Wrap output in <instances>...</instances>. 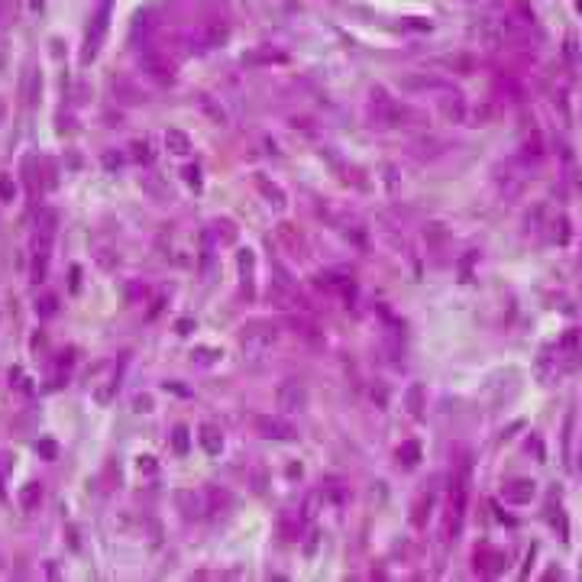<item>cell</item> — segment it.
Masks as SVG:
<instances>
[{
	"instance_id": "cell-29",
	"label": "cell",
	"mask_w": 582,
	"mask_h": 582,
	"mask_svg": "<svg viewBox=\"0 0 582 582\" xmlns=\"http://www.w3.org/2000/svg\"><path fill=\"white\" fill-rule=\"evenodd\" d=\"M430 511H434V495H421L417 502H414V508H411V524L414 527H424V524H427V518H430Z\"/></svg>"
},
{
	"instance_id": "cell-6",
	"label": "cell",
	"mask_w": 582,
	"mask_h": 582,
	"mask_svg": "<svg viewBox=\"0 0 582 582\" xmlns=\"http://www.w3.org/2000/svg\"><path fill=\"white\" fill-rule=\"evenodd\" d=\"M317 288L321 291H327L330 298H337V301H343L346 308H353L356 304V281L350 279V275H340V272H323L321 279H317Z\"/></svg>"
},
{
	"instance_id": "cell-9",
	"label": "cell",
	"mask_w": 582,
	"mask_h": 582,
	"mask_svg": "<svg viewBox=\"0 0 582 582\" xmlns=\"http://www.w3.org/2000/svg\"><path fill=\"white\" fill-rule=\"evenodd\" d=\"M140 62H142V71H146L149 78H155V81H172V78H175V62L159 49H149Z\"/></svg>"
},
{
	"instance_id": "cell-12",
	"label": "cell",
	"mask_w": 582,
	"mask_h": 582,
	"mask_svg": "<svg viewBox=\"0 0 582 582\" xmlns=\"http://www.w3.org/2000/svg\"><path fill=\"white\" fill-rule=\"evenodd\" d=\"M227 36H230V26L224 20L204 23L201 33H197V49H217V46L227 43Z\"/></svg>"
},
{
	"instance_id": "cell-25",
	"label": "cell",
	"mask_w": 582,
	"mask_h": 582,
	"mask_svg": "<svg viewBox=\"0 0 582 582\" xmlns=\"http://www.w3.org/2000/svg\"><path fill=\"white\" fill-rule=\"evenodd\" d=\"M43 482H26L20 489V508L23 511H36V508L43 505Z\"/></svg>"
},
{
	"instance_id": "cell-41",
	"label": "cell",
	"mask_w": 582,
	"mask_h": 582,
	"mask_svg": "<svg viewBox=\"0 0 582 582\" xmlns=\"http://www.w3.org/2000/svg\"><path fill=\"white\" fill-rule=\"evenodd\" d=\"M142 188H146L149 194L155 197V201H169V188H165V185H159L152 175H146V178H142Z\"/></svg>"
},
{
	"instance_id": "cell-11",
	"label": "cell",
	"mask_w": 582,
	"mask_h": 582,
	"mask_svg": "<svg viewBox=\"0 0 582 582\" xmlns=\"http://www.w3.org/2000/svg\"><path fill=\"white\" fill-rule=\"evenodd\" d=\"M285 323H288V330H291L295 337L308 340V343H321V327L308 317V311H288Z\"/></svg>"
},
{
	"instance_id": "cell-4",
	"label": "cell",
	"mask_w": 582,
	"mask_h": 582,
	"mask_svg": "<svg viewBox=\"0 0 582 582\" xmlns=\"http://www.w3.org/2000/svg\"><path fill=\"white\" fill-rule=\"evenodd\" d=\"M275 343H279V327L269 321L243 323V330H239V350H243L249 359L266 356Z\"/></svg>"
},
{
	"instance_id": "cell-20",
	"label": "cell",
	"mask_w": 582,
	"mask_h": 582,
	"mask_svg": "<svg viewBox=\"0 0 582 582\" xmlns=\"http://www.w3.org/2000/svg\"><path fill=\"white\" fill-rule=\"evenodd\" d=\"M502 566H505V554H498V550H492L489 544L476 550V569H482V573L495 576V573H502Z\"/></svg>"
},
{
	"instance_id": "cell-57",
	"label": "cell",
	"mask_w": 582,
	"mask_h": 582,
	"mask_svg": "<svg viewBox=\"0 0 582 582\" xmlns=\"http://www.w3.org/2000/svg\"><path fill=\"white\" fill-rule=\"evenodd\" d=\"M579 469H582V459H579Z\"/></svg>"
},
{
	"instance_id": "cell-30",
	"label": "cell",
	"mask_w": 582,
	"mask_h": 582,
	"mask_svg": "<svg viewBox=\"0 0 582 582\" xmlns=\"http://www.w3.org/2000/svg\"><path fill=\"white\" fill-rule=\"evenodd\" d=\"M36 230L52 233V237H56L58 233V211H52V207H39V214H36Z\"/></svg>"
},
{
	"instance_id": "cell-26",
	"label": "cell",
	"mask_w": 582,
	"mask_h": 582,
	"mask_svg": "<svg viewBox=\"0 0 582 582\" xmlns=\"http://www.w3.org/2000/svg\"><path fill=\"white\" fill-rule=\"evenodd\" d=\"M253 266H256L253 249H239V272H243V288H246V298H249V301L256 298V291H253Z\"/></svg>"
},
{
	"instance_id": "cell-7",
	"label": "cell",
	"mask_w": 582,
	"mask_h": 582,
	"mask_svg": "<svg viewBox=\"0 0 582 582\" xmlns=\"http://www.w3.org/2000/svg\"><path fill=\"white\" fill-rule=\"evenodd\" d=\"M275 407H279L281 414H301L304 407H308V388L295 379L281 382L279 392H275Z\"/></svg>"
},
{
	"instance_id": "cell-34",
	"label": "cell",
	"mask_w": 582,
	"mask_h": 582,
	"mask_svg": "<svg viewBox=\"0 0 582 582\" xmlns=\"http://www.w3.org/2000/svg\"><path fill=\"white\" fill-rule=\"evenodd\" d=\"M211 233H214V239H217L220 246H233V243H237V224H233V220H217Z\"/></svg>"
},
{
	"instance_id": "cell-23",
	"label": "cell",
	"mask_w": 582,
	"mask_h": 582,
	"mask_svg": "<svg viewBox=\"0 0 582 582\" xmlns=\"http://www.w3.org/2000/svg\"><path fill=\"white\" fill-rule=\"evenodd\" d=\"M401 88L405 91H447V81L434 75H411L401 81Z\"/></svg>"
},
{
	"instance_id": "cell-54",
	"label": "cell",
	"mask_w": 582,
	"mask_h": 582,
	"mask_svg": "<svg viewBox=\"0 0 582 582\" xmlns=\"http://www.w3.org/2000/svg\"><path fill=\"white\" fill-rule=\"evenodd\" d=\"M317 537H321V534L314 531V534H311V540H308V544H304V550H308V556H311V554H314V550H317Z\"/></svg>"
},
{
	"instance_id": "cell-48",
	"label": "cell",
	"mask_w": 582,
	"mask_h": 582,
	"mask_svg": "<svg viewBox=\"0 0 582 582\" xmlns=\"http://www.w3.org/2000/svg\"><path fill=\"white\" fill-rule=\"evenodd\" d=\"M107 253H110V249H100V253H98V262H100L104 269H113V266H117V256H107Z\"/></svg>"
},
{
	"instance_id": "cell-40",
	"label": "cell",
	"mask_w": 582,
	"mask_h": 582,
	"mask_svg": "<svg viewBox=\"0 0 582 582\" xmlns=\"http://www.w3.org/2000/svg\"><path fill=\"white\" fill-rule=\"evenodd\" d=\"M16 201V182L14 175H0V204H14Z\"/></svg>"
},
{
	"instance_id": "cell-51",
	"label": "cell",
	"mask_w": 582,
	"mask_h": 582,
	"mask_svg": "<svg viewBox=\"0 0 582 582\" xmlns=\"http://www.w3.org/2000/svg\"><path fill=\"white\" fill-rule=\"evenodd\" d=\"M4 482H7V456L0 453V489H4Z\"/></svg>"
},
{
	"instance_id": "cell-10",
	"label": "cell",
	"mask_w": 582,
	"mask_h": 582,
	"mask_svg": "<svg viewBox=\"0 0 582 582\" xmlns=\"http://www.w3.org/2000/svg\"><path fill=\"white\" fill-rule=\"evenodd\" d=\"M39 98H43V71H39V65L29 62L20 78V100L23 107H36Z\"/></svg>"
},
{
	"instance_id": "cell-49",
	"label": "cell",
	"mask_w": 582,
	"mask_h": 582,
	"mask_svg": "<svg viewBox=\"0 0 582 582\" xmlns=\"http://www.w3.org/2000/svg\"><path fill=\"white\" fill-rule=\"evenodd\" d=\"M127 298H130V301H136V298H146V285H130V288H127Z\"/></svg>"
},
{
	"instance_id": "cell-19",
	"label": "cell",
	"mask_w": 582,
	"mask_h": 582,
	"mask_svg": "<svg viewBox=\"0 0 582 582\" xmlns=\"http://www.w3.org/2000/svg\"><path fill=\"white\" fill-rule=\"evenodd\" d=\"M253 182H256V188H259V194L266 197V204H269V207H275V211H281V207H285V204H288V194H285V191H281L275 182H269L266 175H256Z\"/></svg>"
},
{
	"instance_id": "cell-44",
	"label": "cell",
	"mask_w": 582,
	"mask_h": 582,
	"mask_svg": "<svg viewBox=\"0 0 582 582\" xmlns=\"http://www.w3.org/2000/svg\"><path fill=\"white\" fill-rule=\"evenodd\" d=\"M185 182H188L191 188H201V172H197V165H188V169H185Z\"/></svg>"
},
{
	"instance_id": "cell-52",
	"label": "cell",
	"mask_w": 582,
	"mask_h": 582,
	"mask_svg": "<svg viewBox=\"0 0 582 582\" xmlns=\"http://www.w3.org/2000/svg\"><path fill=\"white\" fill-rule=\"evenodd\" d=\"M191 327H194V321H188V317L175 323V330H178V333H191Z\"/></svg>"
},
{
	"instance_id": "cell-16",
	"label": "cell",
	"mask_w": 582,
	"mask_h": 582,
	"mask_svg": "<svg viewBox=\"0 0 582 582\" xmlns=\"http://www.w3.org/2000/svg\"><path fill=\"white\" fill-rule=\"evenodd\" d=\"M194 100H197V107L204 110V117L211 120V123H217V127H227V110H224V104H220L217 98H211L207 91H201V94H194Z\"/></svg>"
},
{
	"instance_id": "cell-1",
	"label": "cell",
	"mask_w": 582,
	"mask_h": 582,
	"mask_svg": "<svg viewBox=\"0 0 582 582\" xmlns=\"http://www.w3.org/2000/svg\"><path fill=\"white\" fill-rule=\"evenodd\" d=\"M469 479H472V469H469V459H459L456 466L453 479H450V495H447V521H443V534L447 540H456L463 534V521H466V508H469Z\"/></svg>"
},
{
	"instance_id": "cell-37",
	"label": "cell",
	"mask_w": 582,
	"mask_h": 582,
	"mask_svg": "<svg viewBox=\"0 0 582 582\" xmlns=\"http://www.w3.org/2000/svg\"><path fill=\"white\" fill-rule=\"evenodd\" d=\"M495 91L505 94V100H518V98H521V88L514 85L508 75H498V78H495Z\"/></svg>"
},
{
	"instance_id": "cell-32",
	"label": "cell",
	"mask_w": 582,
	"mask_h": 582,
	"mask_svg": "<svg viewBox=\"0 0 582 582\" xmlns=\"http://www.w3.org/2000/svg\"><path fill=\"white\" fill-rule=\"evenodd\" d=\"M165 149H169L172 155H185L191 149L188 133H182V130H169V133H165Z\"/></svg>"
},
{
	"instance_id": "cell-15",
	"label": "cell",
	"mask_w": 582,
	"mask_h": 582,
	"mask_svg": "<svg viewBox=\"0 0 582 582\" xmlns=\"http://www.w3.org/2000/svg\"><path fill=\"white\" fill-rule=\"evenodd\" d=\"M301 527H304V511H281L279 521H275V531H279L281 540H298L301 537Z\"/></svg>"
},
{
	"instance_id": "cell-3",
	"label": "cell",
	"mask_w": 582,
	"mask_h": 582,
	"mask_svg": "<svg viewBox=\"0 0 582 582\" xmlns=\"http://www.w3.org/2000/svg\"><path fill=\"white\" fill-rule=\"evenodd\" d=\"M110 16H113V0H98L94 14L88 16V26H85V39H81V65H91L94 58L100 56V46L107 39V29H110Z\"/></svg>"
},
{
	"instance_id": "cell-31",
	"label": "cell",
	"mask_w": 582,
	"mask_h": 582,
	"mask_svg": "<svg viewBox=\"0 0 582 582\" xmlns=\"http://www.w3.org/2000/svg\"><path fill=\"white\" fill-rule=\"evenodd\" d=\"M405 407H407V414L411 417H421V411H424V385H417L414 382L411 388L405 392Z\"/></svg>"
},
{
	"instance_id": "cell-2",
	"label": "cell",
	"mask_w": 582,
	"mask_h": 582,
	"mask_svg": "<svg viewBox=\"0 0 582 582\" xmlns=\"http://www.w3.org/2000/svg\"><path fill=\"white\" fill-rule=\"evenodd\" d=\"M372 120L379 127H424L427 113L401 104V100H392L385 91H372Z\"/></svg>"
},
{
	"instance_id": "cell-17",
	"label": "cell",
	"mask_w": 582,
	"mask_h": 582,
	"mask_svg": "<svg viewBox=\"0 0 582 582\" xmlns=\"http://www.w3.org/2000/svg\"><path fill=\"white\" fill-rule=\"evenodd\" d=\"M246 65H285L288 56L281 49H272V46H256L253 52H246L243 56Z\"/></svg>"
},
{
	"instance_id": "cell-45",
	"label": "cell",
	"mask_w": 582,
	"mask_h": 582,
	"mask_svg": "<svg viewBox=\"0 0 582 582\" xmlns=\"http://www.w3.org/2000/svg\"><path fill=\"white\" fill-rule=\"evenodd\" d=\"M133 407H136V411H142V414H149V411H152V398H149V395H136Z\"/></svg>"
},
{
	"instance_id": "cell-33",
	"label": "cell",
	"mask_w": 582,
	"mask_h": 582,
	"mask_svg": "<svg viewBox=\"0 0 582 582\" xmlns=\"http://www.w3.org/2000/svg\"><path fill=\"white\" fill-rule=\"evenodd\" d=\"M117 388H120V375H113V379H104V385L94 388V401H98L100 407H107L113 398H117Z\"/></svg>"
},
{
	"instance_id": "cell-24",
	"label": "cell",
	"mask_w": 582,
	"mask_h": 582,
	"mask_svg": "<svg viewBox=\"0 0 582 582\" xmlns=\"http://www.w3.org/2000/svg\"><path fill=\"white\" fill-rule=\"evenodd\" d=\"M492 117H495V104H479V107H469V110H463L459 123H466V127H485Z\"/></svg>"
},
{
	"instance_id": "cell-56",
	"label": "cell",
	"mask_w": 582,
	"mask_h": 582,
	"mask_svg": "<svg viewBox=\"0 0 582 582\" xmlns=\"http://www.w3.org/2000/svg\"><path fill=\"white\" fill-rule=\"evenodd\" d=\"M39 4H43V0H33V7H39Z\"/></svg>"
},
{
	"instance_id": "cell-47",
	"label": "cell",
	"mask_w": 582,
	"mask_h": 582,
	"mask_svg": "<svg viewBox=\"0 0 582 582\" xmlns=\"http://www.w3.org/2000/svg\"><path fill=\"white\" fill-rule=\"evenodd\" d=\"M104 165L107 169H120V165H123V155L120 152H104Z\"/></svg>"
},
{
	"instance_id": "cell-18",
	"label": "cell",
	"mask_w": 582,
	"mask_h": 582,
	"mask_svg": "<svg viewBox=\"0 0 582 582\" xmlns=\"http://www.w3.org/2000/svg\"><path fill=\"white\" fill-rule=\"evenodd\" d=\"M197 440H201V447L207 456L224 453V434H220V427H214V424H201V427H197Z\"/></svg>"
},
{
	"instance_id": "cell-13",
	"label": "cell",
	"mask_w": 582,
	"mask_h": 582,
	"mask_svg": "<svg viewBox=\"0 0 582 582\" xmlns=\"http://www.w3.org/2000/svg\"><path fill=\"white\" fill-rule=\"evenodd\" d=\"M534 495H537V482H531V479H514V482L502 485V498L511 505H527Z\"/></svg>"
},
{
	"instance_id": "cell-43",
	"label": "cell",
	"mask_w": 582,
	"mask_h": 582,
	"mask_svg": "<svg viewBox=\"0 0 582 582\" xmlns=\"http://www.w3.org/2000/svg\"><path fill=\"white\" fill-rule=\"evenodd\" d=\"M16 20V4L14 0H0V29Z\"/></svg>"
},
{
	"instance_id": "cell-36",
	"label": "cell",
	"mask_w": 582,
	"mask_h": 582,
	"mask_svg": "<svg viewBox=\"0 0 582 582\" xmlns=\"http://www.w3.org/2000/svg\"><path fill=\"white\" fill-rule=\"evenodd\" d=\"M130 159L133 162H152V146H149V140H133L130 142Z\"/></svg>"
},
{
	"instance_id": "cell-27",
	"label": "cell",
	"mask_w": 582,
	"mask_h": 582,
	"mask_svg": "<svg viewBox=\"0 0 582 582\" xmlns=\"http://www.w3.org/2000/svg\"><path fill=\"white\" fill-rule=\"evenodd\" d=\"M544 152H547V142H544V136L534 130L531 136L524 140V146H521V162H537L544 159Z\"/></svg>"
},
{
	"instance_id": "cell-22",
	"label": "cell",
	"mask_w": 582,
	"mask_h": 582,
	"mask_svg": "<svg viewBox=\"0 0 582 582\" xmlns=\"http://www.w3.org/2000/svg\"><path fill=\"white\" fill-rule=\"evenodd\" d=\"M178 505L188 518H204L207 514V502H204V492H178Z\"/></svg>"
},
{
	"instance_id": "cell-21",
	"label": "cell",
	"mask_w": 582,
	"mask_h": 582,
	"mask_svg": "<svg viewBox=\"0 0 582 582\" xmlns=\"http://www.w3.org/2000/svg\"><path fill=\"white\" fill-rule=\"evenodd\" d=\"M204 502H207V514H220L233 505V495L227 489H220V485H207L204 489Z\"/></svg>"
},
{
	"instance_id": "cell-35",
	"label": "cell",
	"mask_w": 582,
	"mask_h": 582,
	"mask_svg": "<svg viewBox=\"0 0 582 582\" xmlns=\"http://www.w3.org/2000/svg\"><path fill=\"white\" fill-rule=\"evenodd\" d=\"M172 450H175L178 456H185L191 450V430L185 427V424H178V427L172 430Z\"/></svg>"
},
{
	"instance_id": "cell-53",
	"label": "cell",
	"mask_w": 582,
	"mask_h": 582,
	"mask_svg": "<svg viewBox=\"0 0 582 582\" xmlns=\"http://www.w3.org/2000/svg\"><path fill=\"white\" fill-rule=\"evenodd\" d=\"M7 117H10V107H7V100L0 98V127H4V123H7Z\"/></svg>"
},
{
	"instance_id": "cell-42",
	"label": "cell",
	"mask_w": 582,
	"mask_h": 582,
	"mask_svg": "<svg viewBox=\"0 0 582 582\" xmlns=\"http://www.w3.org/2000/svg\"><path fill=\"white\" fill-rule=\"evenodd\" d=\"M36 453L43 456L46 463H52V459H58V443L56 440H36Z\"/></svg>"
},
{
	"instance_id": "cell-46",
	"label": "cell",
	"mask_w": 582,
	"mask_h": 582,
	"mask_svg": "<svg viewBox=\"0 0 582 582\" xmlns=\"http://www.w3.org/2000/svg\"><path fill=\"white\" fill-rule=\"evenodd\" d=\"M10 58V46H7V33L0 29V71H4V65H7Z\"/></svg>"
},
{
	"instance_id": "cell-38",
	"label": "cell",
	"mask_w": 582,
	"mask_h": 582,
	"mask_svg": "<svg viewBox=\"0 0 582 582\" xmlns=\"http://www.w3.org/2000/svg\"><path fill=\"white\" fill-rule=\"evenodd\" d=\"M58 314V298L52 295V291H46L39 301H36V317H52Z\"/></svg>"
},
{
	"instance_id": "cell-5",
	"label": "cell",
	"mask_w": 582,
	"mask_h": 582,
	"mask_svg": "<svg viewBox=\"0 0 582 582\" xmlns=\"http://www.w3.org/2000/svg\"><path fill=\"white\" fill-rule=\"evenodd\" d=\"M253 430L259 437H266V440H295L298 437L295 424L288 421L285 414H256Z\"/></svg>"
},
{
	"instance_id": "cell-8",
	"label": "cell",
	"mask_w": 582,
	"mask_h": 582,
	"mask_svg": "<svg viewBox=\"0 0 582 582\" xmlns=\"http://www.w3.org/2000/svg\"><path fill=\"white\" fill-rule=\"evenodd\" d=\"M275 239H279V246L291 256V259H308V239H304V233L298 230L295 224L281 220V224L275 227Z\"/></svg>"
},
{
	"instance_id": "cell-55",
	"label": "cell",
	"mask_w": 582,
	"mask_h": 582,
	"mask_svg": "<svg viewBox=\"0 0 582 582\" xmlns=\"http://www.w3.org/2000/svg\"><path fill=\"white\" fill-rule=\"evenodd\" d=\"M140 469H146V472H152V469H155L152 456H142V459H140Z\"/></svg>"
},
{
	"instance_id": "cell-14",
	"label": "cell",
	"mask_w": 582,
	"mask_h": 582,
	"mask_svg": "<svg viewBox=\"0 0 582 582\" xmlns=\"http://www.w3.org/2000/svg\"><path fill=\"white\" fill-rule=\"evenodd\" d=\"M113 98H117L123 107H136L146 100V91H142L136 81H130V78H113Z\"/></svg>"
},
{
	"instance_id": "cell-50",
	"label": "cell",
	"mask_w": 582,
	"mask_h": 582,
	"mask_svg": "<svg viewBox=\"0 0 582 582\" xmlns=\"http://www.w3.org/2000/svg\"><path fill=\"white\" fill-rule=\"evenodd\" d=\"M560 243H569V220L560 217Z\"/></svg>"
},
{
	"instance_id": "cell-28",
	"label": "cell",
	"mask_w": 582,
	"mask_h": 582,
	"mask_svg": "<svg viewBox=\"0 0 582 582\" xmlns=\"http://www.w3.org/2000/svg\"><path fill=\"white\" fill-rule=\"evenodd\" d=\"M395 456H398V463H401V466L414 469V466L421 463V443H417V440H405L398 450H395Z\"/></svg>"
},
{
	"instance_id": "cell-39",
	"label": "cell",
	"mask_w": 582,
	"mask_h": 582,
	"mask_svg": "<svg viewBox=\"0 0 582 582\" xmlns=\"http://www.w3.org/2000/svg\"><path fill=\"white\" fill-rule=\"evenodd\" d=\"M220 356H224L220 350H211V346H197V350L191 353V363H197V365H214Z\"/></svg>"
}]
</instances>
